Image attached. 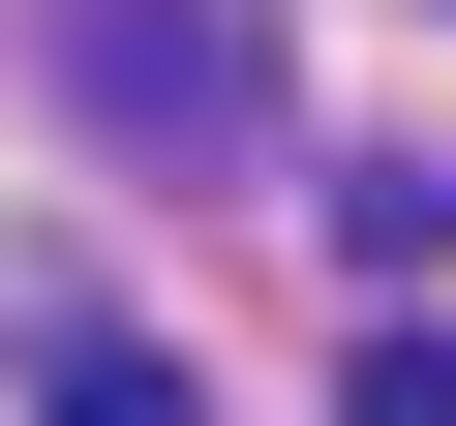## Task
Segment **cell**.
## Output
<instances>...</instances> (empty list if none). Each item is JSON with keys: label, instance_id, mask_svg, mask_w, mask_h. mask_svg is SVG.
<instances>
[{"label": "cell", "instance_id": "6da1fadb", "mask_svg": "<svg viewBox=\"0 0 456 426\" xmlns=\"http://www.w3.org/2000/svg\"><path fill=\"white\" fill-rule=\"evenodd\" d=\"M61 92L122 152H244L274 122V31H244V0H61Z\"/></svg>", "mask_w": 456, "mask_h": 426}, {"label": "cell", "instance_id": "7a4b0ae2", "mask_svg": "<svg viewBox=\"0 0 456 426\" xmlns=\"http://www.w3.org/2000/svg\"><path fill=\"white\" fill-rule=\"evenodd\" d=\"M335 244H365V274H456V152H365V183H335Z\"/></svg>", "mask_w": 456, "mask_h": 426}, {"label": "cell", "instance_id": "3957f363", "mask_svg": "<svg viewBox=\"0 0 456 426\" xmlns=\"http://www.w3.org/2000/svg\"><path fill=\"white\" fill-rule=\"evenodd\" d=\"M335 426H456V305H395V335L335 365Z\"/></svg>", "mask_w": 456, "mask_h": 426}, {"label": "cell", "instance_id": "277c9868", "mask_svg": "<svg viewBox=\"0 0 456 426\" xmlns=\"http://www.w3.org/2000/svg\"><path fill=\"white\" fill-rule=\"evenodd\" d=\"M61 426H183V365L152 335H61Z\"/></svg>", "mask_w": 456, "mask_h": 426}]
</instances>
